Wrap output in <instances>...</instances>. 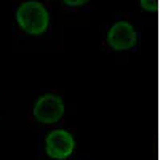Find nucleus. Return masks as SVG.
I'll return each mask as SVG.
<instances>
[{
    "label": "nucleus",
    "mask_w": 160,
    "mask_h": 160,
    "mask_svg": "<svg viewBox=\"0 0 160 160\" xmlns=\"http://www.w3.org/2000/svg\"><path fill=\"white\" fill-rule=\"evenodd\" d=\"M19 28L31 35H40L48 29L50 16L40 2H24L16 11Z\"/></svg>",
    "instance_id": "f257e3e1"
},
{
    "label": "nucleus",
    "mask_w": 160,
    "mask_h": 160,
    "mask_svg": "<svg viewBox=\"0 0 160 160\" xmlns=\"http://www.w3.org/2000/svg\"><path fill=\"white\" fill-rule=\"evenodd\" d=\"M75 148V141L72 135L66 130H53L48 133L45 139V151L50 158L55 160H64L71 157Z\"/></svg>",
    "instance_id": "f03ea898"
},
{
    "label": "nucleus",
    "mask_w": 160,
    "mask_h": 160,
    "mask_svg": "<svg viewBox=\"0 0 160 160\" xmlns=\"http://www.w3.org/2000/svg\"><path fill=\"white\" fill-rule=\"evenodd\" d=\"M64 114V102L59 96H40L34 106V117L40 123H55Z\"/></svg>",
    "instance_id": "7ed1b4c3"
},
{
    "label": "nucleus",
    "mask_w": 160,
    "mask_h": 160,
    "mask_svg": "<svg viewBox=\"0 0 160 160\" xmlns=\"http://www.w3.org/2000/svg\"><path fill=\"white\" fill-rule=\"evenodd\" d=\"M108 42L114 50H128L136 43V31L130 22H115L108 34Z\"/></svg>",
    "instance_id": "20e7f679"
},
{
    "label": "nucleus",
    "mask_w": 160,
    "mask_h": 160,
    "mask_svg": "<svg viewBox=\"0 0 160 160\" xmlns=\"http://www.w3.org/2000/svg\"><path fill=\"white\" fill-rule=\"evenodd\" d=\"M141 5H142L144 10H149V11H155L157 10V2L155 0H152V2H146V0H142Z\"/></svg>",
    "instance_id": "39448f33"
},
{
    "label": "nucleus",
    "mask_w": 160,
    "mask_h": 160,
    "mask_svg": "<svg viewBox=\"0 0 160 160\" xmlns=\"http://www.w3.org/2000/svg\"><path fill=\"white\" fill-rule=\"evenodd\" d=\"M66 3H68V5H83L85 0H78V2H74V0H68Z\"/></svg>",
    "instance_id": "423d86ee"
}]
</instances>
